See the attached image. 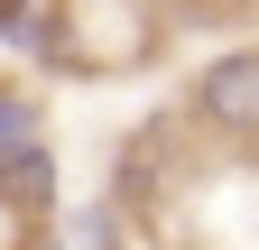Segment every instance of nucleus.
<instances>
[{"label":"nucleus","mask_w":259,"mask_h":250,"mask_svg":"<svg viewBox=\"0 0 259 250\" xmlns=\"http://www.w3.org/2000/svg\"><path fill=\"white\" fill-rule=\"evenodd\" d=\"M185 102H194V120H204V130H222V139H259V37L204 56V74H194Z\"/></svg>","instance_id":"1"},{"label":"nucleus","mask_w":259,"mask_h":250,"mask_svg":"<svg viewBox=\"0 0 259 250\" xmlns=\"http://www.w3.org/2000/svg\"><path fill=\"white\" fill-rule=\"evenodd\" d=\"M37 139H47V111H37V93L0 84V158H19V148H37Z\"/></svg>","instance_id":"3"},{"label":"nucleus","mask_w":259,"mask_h":250,"mask_svg":"<svg viewBox=\"0 0 259 250\" xmlns=\"http://www.w3.org/2000/svg\"><path fill=\"white\" fill-rule=\"evenodd\" d=\"M56 204V148H19V158H0V213H19V223H37Z\"/></svg>","instance_id":"2"}]
</instances>
